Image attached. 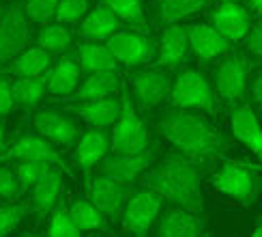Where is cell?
<instances>
[{
  "instance_id": "38",
  "label": "cell",
  "mask_w": 262,
  "mask_h": 237,
  "mask_svg": "<svg viewBox=\"0 0 262 237\" xmlns=\"http://www.w3.org/2000/svg\"><path fill=\"white\" fill-rule=\"evenodd\" d=\"M21 194L19 179L15 175V168L0 166V199L3 201H15Z\"/></svg>"
},
{
  "instance_id": "7",
  "label": "cell",
  "mask_w": 262,
  "mask_h": 237,
  "mask_svg": "<svg viewBox=\"0 0 262 237\" xmlns=\"http://www.w3.org/2000/svg\"><path fill=\"white\" fill-rule=\"evenodd\" d=\"M105 46L110 48L116 63H123L127 67H136V65H144L157 58V41L144 32L118 30L105 41Z\"/></svg>"
},
{
  "instance_id": "8",
  "label": "cell",
  "mask_w": 262,
  "mask_h": 237,
  "mask_svg": "<svg viewBox=\"0 0 262 237\" xmlns=\"http://www.w3.org/2000/svg\"><path fill=\"white\" fill-rule=\"evenodd\" d=\"M161 196L146 188L134 192L123 209V229L136 237H146L161 213Z\"/></svg>"
},
{
  "instance_id": "2",
  "label": "cell",
  "mask_w": 262,
  "mask_h": 237,
  "mask_svg": "<svg viewBox=\"0 0 262 237\" xmlns=\"http://www.w3.org/2000/svg\"><path fill=\"white\" fill-rule=\"evenodd\" d=\"M140 181L146 190L161 196V201L174 203L189 213H202V168L198 162L181 153L168 155L159 164H152Z\"/></svg>"
},
{
  "instance_id": "3",
  "label": "cell",
  "mask_w": 262,
  "mask_h": 237,
  "mask_svg": "<svg viewBox=\"0 0 262 237\" xmlns=\"http://www.w3.org/2000/svg\"><path fill=\"white\" fill-rule=\"evenodd\" d=\"M215 190L243 205H252L262 194V172L247 162H224L222 168L211 177Z\"/></svg>"
},
{
  "instance_id": "46",
  "label": "cell",
  "mask_w": 262,
  "mask_h": 237,
  "mask_svg": "<svg viewBox=\"0 0 262 237\" xmlns=\"http://www.w3.org/2000/svg\"><path fill=\"white\" fill-rule=\"evenodd\" d=\"M254 168H256V170H260V172H262V164H254Z\"/></svg>"
},
{
  "instance_id": "47",
  "label": "cell",
  "mask_w": 262,
  "mask_h": 237,
  "mask_svg": "<svg viewBox=\"0 0 262 237\" xmlns=\"http://www.w3.org/2000/svg\"><path fill=\"white\" fill-rule=\"evenodd\" d=\"M224 3H241V0H224Z\"/></svg>"
},
{
  "instance_id": "27",
  "label": "cell",
  "mask_w": 262,
  "mask_h": 237,
  "mask_svg": "<svg viewBox=\"0 0 262 237\" xmlns=\"http://www.w3.org/2000/svg\"><path fill=\"white\" fill-rule=\"evenodd\" d=\"M50 65H52V54L35 46L21 52L7 67V71L17 75V78H43V73L50 71Z\"/></svg>"
},
{
  "instance_id": "31",
  "label": "cell",
  "mask_w": 262,
  "mask_h": 237,
  "mask_svg": "<svg viewBox=\"0 0 262 237\" xmlns=\"http://www.w3.org/2000/svg\"><path fill=\"white\" fill-rule=\"evenodd\" d=\"M48 91L46 75L43 78H17L11 84V93H13V102L21 108H35L43 95Z\"/></svg>"
},
{
  "instance_id": "29",
  "label": "cell",
  "mask_w": 262,
  "mask_h": 237,
  "mask_svg": "<svg viewBox=\"0 0 262 237\" xmlns=\"http://www.w3.org/2000/svg\"><path fill=\"white\" fill-rule=\"evenodd\" d=\"M103 5L110 7L112 13L127 26H131V30L148 35V22L144 9H142V0H103Z\"/></svg>"
},
{
  "instance_id": "42",
  "label": "cell",
  "mask_w": 262,
  "mask_h": 237,
  "mask_svg": "<svg viewBox=\"0 0 262 237\" xmlns=\"http://www.w3.org/2000/svg\"><path fill=\"white\" fill-rule=\"evenodd\" d=\"M247 7L254 11V15H262V0H247Z\"/></svg>"
},
{
  "instance_id": "48",
  "label": "cell",
  "mask_w": 262,
  "mask_h": 237,
  "mask_svg": "<svg viewBox=\"0 0 262 237\" xmlns=\"http://www.w3.org/2000/svg\"><path fill=\"white\" fill-rule=\"evenodd\" d=\"M28 237H43V235H28Z\"/></svg>"
},
{
  "instance_id": "12",
  "label": "cell",
  "mask_w": 262,
  "mask_h": 237,
  "mask_svg": "<svg viewBox=\"0 0 262 237\" xmlns=\"http://www.w3.org/2000/svg\"><path fill=\"white\" fill-rule=\"evenodd\" d=\"M48 162V164H58L64 168L62 155L58 153V149H54L50 140L41 138L37 134H26L17 138L13 145H9L7 151L0 155V162Z\"/></svg>"
},
{
  "instance_id": "4",
  "label": "cell",
  "mask_w": 262,
  "mask_h": 237,
  "mask_svg": "<svg viewBox=\"0 0 262 237\" xmlns=\"http://www.w3.org/2000/svg\"><path fill=\"white\" fill-rule=\"evenodd\" d=\"M123 110L118 121L112 127V136H110V151L116 155H136V153H144L150 145V134L144 125V121L138 116L136 106L131 102L129 91L123 86Z\"/></svg>"
},
{
  "instance_id": "35",
  "label": "cell",
  "mask_w": 262,
  "mask_h": 237,
  "mask_svg": "<svg viewBox=\"0 0 262 237\" xmlns=\"http://www.w3.org/2000/svg\"><path fill=\"white\" fill-rule=\"evenodd\" d=\"M89 13V0H60L56 9V24H78Z\"/></svg>"
},
{
  "instance_id": "6",
  "label": "cell",
  "mask_w": 262,
  "mask_h": 237,
  "mask_svg": "<svg viewBox=\"0 0 262 237\" xmlns=\"http://www.w3.org/2000/svg\"><path fill=\"white\" fill-rule=\"evenodd\" d=\"M32 32L28 26V17L24 5L15 0L0 19V69H7L24 50H28Z\"/></svg>"
},
{
  "instance_id": "26",
  "label": "cell",
  "mask_w": 262,
  "mask_h": 237,
  "mask_svg": "<svg viewBox=\"0 0 262 237\" xmlns=\"http://www.w3.org/2000/svg\"><path fill=\"white\" fill-rule=\"evenodd\" d=\"M75 61H78L80 69L91 71V73L114 71L118 65L105 43H93V41H84L75 48Z\"/></svg>"
},
{
  "instance_id": "40",
  "label": "cell",
  "mask_w": 262,
  "mask_h": 237,
  "mask_svg": "<svg viewBox=\"0 0 262 237\" xmlns=\"http://www.w3.org/2000/svg\"><path fill=\"white\" fill-rule=\"evenodd\" d=\"M13 106H15V102H13V93H11V84H9V80L0 78V116L9 114L13 110Z\"/></svg>"
},
{
  "instance_id": "13",
  "label": "cell",
  "mask_w": 262,
  "mask_h": 237,
  "mask_svg": "<svg viewBox=\"0 0 262 237\" xmlns=\"http://www.w3.org/2000/svg\"><path fill=\"white\" fill-rule=\"evenodd\" d=\"M152 160H155V149H146L144 153H136V155L112 153L110 157L101 162L99 175L110 177L118 183H125V186H134V181L144 175L148 166H152Z\"/></svg>"
},
{
  "instance_id": "41",
  "label": "cell",
  "mask_w": 262,
  "mask_h": 237,
  "mask_svg": "<svg viewBox=\"0 0 262 237\" xmlns=\"http://www.w3.org/2000/svg\"><path fill=\"white\" fill-rule=\"evenodd\" d=\"M252 93H254V102L258 104V108L262 110V71H258L254 75V82H252Z\"/></svg>"
},
{
  "instance_id": "5",
  "label": "cell",
  "mask_w": 262,
  "mask_h": 237,
  "mask_svg": "<svg viewBox=\"0 0 262 237\" xmlns=\"http://www.w3.org/2000/svg\"><path fill=\"white\" fill-rule=\"evenodd\" d=\"M170 97L179 110H202L206 114H215L220 110L217 93L211 89L209 80L195 69H183L177 80H172Z\"/></svg>"
},
{
  "instance_id": "37",
  "label": "cell",
  "mask_w": 262,
  "mask_h": 237,
  "mask_svg": "<svg viewBox=\"0 0 262 237\" xmlns=\"http://www.w3.org/2000/svg\"><path fill=\"white\" fill-rule=\"evenodd\" d=\"M60 5V0H28L24 5L26 17L35 24H46L54 15H56V9Z\"/></svg>"
},
{
  "instance_id": "15",
  "label": "cell",
  "mask_w": 262,
  "mask_h": 237,
  "mask_svg": "<svg viewBox=\"0 0 262 237\" xmlns=\"http://www.w3.org/2000/svg\"><path fill=\"white\" fill-rule=\"evenodd\" d=\"M35 129L41 138L50 140L52 145H64L69 147L80 138V127L71 116L62 114L58 110H39L32 118Z\"/></svg>"
},
{
  "instance_id": "34",
  "label": "cell",
  "mask_w": 262,
  "mask_h": 237,
  "mask_svg": "<svg viewBox=\"0 0 262 237\" xmlns=\"http://www.w3.org/2000/svg\"><path fill=\"white\" fill-rule=\"evenodd\" d=\"M54 166L48 162H17L15 166V175L19 179L21 192H28V188H35L37 183L48 175Z\"/></svg>"
},
{
  "instance_id": "33",
  "label": "cell",
  "mask_w": 262,
  "mask_h": 237,
  "mask_svg": "<svg viewBox=\"0 0 262 237\" xmlns=\"http://www.w3.org/2000/svg\"><path fill=\"white\" fill-rule=\"evenodd\" d=\"M46 237H82V231L75 226L71 213H69V207L58 205V207L52 211Z\"/></svg>"
},
{
  "instance_id": "17",
  "label": "cell",
  "mask_w": 262,
  "mask_h": 237,
  "mask_svg": "<svg viewBox=\"0 0 262 237\" xmlns=\"http://www.w3.org/2000/svg\"><path fill=\"white\" fill-rule=\"evenodd\" d=\"M189 35H187V26H179L172 24L168 28H163L161 39L157 43V58H155V67H177L181 65L189 54Z\"/></svg>"
},
{
  "instance_id": "11",
  "label": "cell",
  "mask_w": 262,
  "mask_h": 237,
  "mask_svg": "<svg viewBox=\"0 0 262 237\" xmlns=\"http://www.w3.org/2000/svg\"><path fill=\"white\" fill-rule=\"evenodd\" d=\"M86 190H89V201L105 218H114V215L123 213L129 196L134 194L131 192V186L118 183V181L103 177V175L91 177L89 183H86Z\"/></svg>"
},
{
  "instance_id": "45",
  "label": "cell",
  "mask_w": 262,
  "mask_h": 237,
  "mask_svg": "<svg viewBox=\"0 0 262 237\" xmlns=\"http://www.w3.org/2000/svg\"><path fill=\"white\" fill-rule=\"evenodd\" d=\"M3 15H5V9H3V5H0V19H3Z\"/></svg>"
},
{
  "instance_id": "21",
  "label": "cell",
  "mask_w": 262,
  "mask_h": 237,
  "mask_svg": "<svg viewBox=\"0 0 262 237\" xmlns=\"http://www.w3.org/2000/svg\"><path fill=\"white\" fill-rule=\"evenodd\" d=\"M110 151V136L101 129H89L80 140L78 147H75V160L84 170L86 181L91 179L93 168L105 160V153Z\"/></svg>"
},
{
  "instance_id": "16",
  "label": "cell",
  "mask_w": 262,
  "mask_h": 237,
  "mask_svg": "<svg viewBox=\"0 0 262 237\" xmlns=\"http://www.w3.org/2000/svg\"><path fill=\"white\" fill-rule=\"evenodd\" d=\"M123 110V102L118 97H105V100H91V102H78L69 106V112L78 114L84 123H89L93 129H105L114 127Z\"/></svg>"
},
{
  "instance_id": "14",
  "label": "cell",
  "mask_w": 262,
  "mask_h": 237,
  "mask_svg": "<svg viewBox=\"0 0 262 237\" xmlns=\"http://www.w3.org/2000/svg\"><path fill=\"white\" fill-rule=\"evenodd\" d=\"M213 28L228 41H241L252 30V13L241 3H224L213 13Z\"/></svg>"
},
{
  "instance_id": "25",
  "label": "cell",
  "mask_w": 262,
  "mask_h": 237,
  "mask_svg": "<svg viewBox=\"0 0 262 237\" xmlns=\"http://www.w3.org/2000/svg\"><path fill=\"white\" fill-rule=\"evenodd\" d=\"M123 86V80L118 71H97L91 73L84 80V84L75 91V100L78 102H91V100H105V97H114L118 89Z\"/></svg>"
},
{
  "instance_id": "23",
  "label": "cell",
  "mask_w": 262,
  "mask_h": 237,
  "mask_svg": "<svg viewBox=\"0 0 262 237\" xmlns=\"http://www.w3.org/2000/svg\"><path fill=\"white\" fill-rule=\"evenodd\" d=\"M62 188H64V177H62V170L56 166L32 188V209H35L39 218L52 213L58 207Z\"/></svg>"
},
{
  "instance_id": "22",
  "label": "cell",
  "mask_w": 262,
  "mask_h": 237,
  "mask_svg": "<svg viewBox=\"0 0 262 237\" xmlns=\"http://www.w3.org/2000/svg\"><path fill=\"white\" fill-rule=\"evenodd\" d=\"M187 35L189 48L200 61H213L230 50V43L209 24H191L187 26Z\"/></svg>"
},
{
  "instance_id": "32",
  "label": "cell",
  "mask_w": 262,
  "mask_h": 237,
  "mask_svg": "<svg viewBox=\"0 0 262 237\" xmlns=\"http://www.w3.org/2000/svg\"><path fill=\"white\" fill-rule=\"evenodd\" d=\"M37 41H39V48H43L50 54L64 52L71 46V32L62 24H48V26H43L39 30Z\"/></svg>"
},
{
  "instance_id": "30",
  "label": "cell",
  "mask_w": 262,
  "mask_h": 237,
  "mask_svg": "<svg viewBox=\"0 0 262 237\" xmlns=\"http://www.w3.org/2000/svg\"><path fill=\"white\" fill-rule=\"evenodd\" d=\"M69 213H71L75 226H78L82 233H86V231H99V229H103V226H105V220H107L89 199H75L69 205Z\"/></svg>"
},
{
  "instance_id": "10",
  "label": "cell",
  "mask_w": 262,
  "mask_h": 237,
  "mask_svg": "<svg viewBox=\"0 0 262 237\" xmlns=\"http://www.w3.org/2000/svg\"><path fill=\"white\" fill-rule=\"evenodd\" d=\"M129 82L134 86V100L140 106V110H152L157 108L172 91V78L163 69H144L131 71Z\"/></svg>"
},
{
  "instance_id": "18",
  "label": "cell",
  "mask_w": 262,
  "mask_h": 237,
  "mask_svg": "<svg viewBox=\"0 0 262 237\" xmlns=\"http://www.w3.org/2000/svg\"><path fill=\"white\" fill-rule=\"evenodd\" d=\"M230 127H232L234 138L258 157V164H262V125L258 121L256 112L252 110V106L234 108Z\"/></svg>"
},
{
  "instance_id": "28",
  "label": "cell",
  "mask_w": 262,
  "mask_h": 237,
  "mask_svg": "<svg viewBox=\"0 0 262 237\" xmlns=\"http://www.w3.org/2000/svg\"><path fill=\"white\" fill-rule=\"evenodd\" d=\"M213 0H155V17L159 24L172 26L177 22L200 13L202 9H206Z\"/></svg>"
},
{
  "instance_id": "9",
  "label": "cell",
  "mask_w": 262,
  "mask_h": 237,
  "mask_svg": "<svg viewBox=\"0 0 262 237\" xmlns=\"http://www.w3.org/2000/svg\"><path fill=\"white\" fill-rule=\"evenodd\" d=\"M247 71H249V65L243 54L238 52L230 54L224 63H220V67L215 71L217 95L230 108H234L247 93Z\"/></svg>"
},
{
  "instance_id": "44",
  "label": "cell",
  "mask_w": 262,
  "mask_h": 237,
  "mask_svg": "<svg viewBox=\"0 0 262 237\" xmlns=\"http://www.w3.org/2000/svg\"><path fill=\"white\" fill-rule=\"evenodd\" d=\"M252 237H262V224H260V226H256L254 233H252Z\"/></svg>"
},
{
  "instance_id": "49",
  "label": "cell",
  "mask_w": 262,
  "mask_h": 237,
  "mask_svg": "<svg viewBox=\"0 0 262 237\" xmlns=\"http://www.w3.org/2000/svg\"><path fill=\"white\" fill-rule=\"evenodd\" d=\"M204 237H209V235H204Z\"/></svg>"
},
{
  "instance_id": "39",
  "label": "cell",
  "mask_w": 262,
  "mask_h": 237,
  "mask_svg": "<svg viewBox=\"0 0 262 237\" xmlns=\"http://www.w3.org/2000/svg\"><path fill=\"white\" fill-rule=\"evenodd\" d=\"M245 50L256 58H262V19L249 30V35L245 37Z\"/></svg>"
},
{
  "instance_id": "24",
  "label": "cell",
  "mask_w": 262,
  "mask_h": 237,
  "mask_svg": "<svg viewBox=\"0 0 262 237\" xmlns=\"http://www.w3.org/2000/svg\"><path fill=\"white\" fill-rule=\"evenodd\" d=\"M48 93L54 97H69L78 91L80 82V65L73 56H62L54 67L46 73Z\"/></svg>"
},
{
  "instance_id": "20",
  "label": "cell",
  "mask_w": 262,
  "mask_h": 237,
  "mask_svg": "<svg viewBox=\"0 0 262 237\" xmlns=\"http://www.w3.org/2000/svg\"><path fill=\"white\" fill-rule=\"evenodd\" d=\"M206 220L185 209H170L159 218L157 237H204Z\"/></svg>"
},
{
  "instance_id": "1",
  "label": "cell",
  "mask_w": 262,
  "mask_h": 237,
  "mask_svg": "<svg viewBox=\"0 0 262 237\" xmlns=\"http://www.w3.org/2000/svg\"><path fill=\"white\" fill-rule=\"evenodd\" d=\"M157 132L179 151L193 162H206L224 155L230 149V140L209 118L193 110H170L159 123Z\"/></svg>"
},
{
  "instance_id": "19",
  "label": "cell",
  "mask_w": 262,
  "mask_h": 237,
  "mask_svg": "<svg viewBox=\"0 0 262 237\" xmlns=\"http://www.w3.org/2000/svg\"><path fill=\"white\" fill-rule=\"evenodd\" d=\"M121 28V19H118L107 5H97L93 11L86 13L82 19V24L78 28V37L84 41H93V43H101L107 41L114 32Z\"/></svg>"
},
{
  "instance_id": "36",
  "label": "cell",
  "mask_w": 262,
  "mask_h": 237,
  "mask_svg": "<svg viewBox=\"0 0 262 237\" xmlns=\"http://www.w3.org/2000/svg\"><path fill=\"white\" fill-rule=\"evenodd\" d=\"M30 207L26 203H11V205H3L0 207V237H7L13 233L19 222L24 220V215Z\"/></svg>"
},
{
  "instance_id": "43",
  "label": "cell",
  "mask_w": 262,
  "mask_h": 237,
  "mask_svg": "<svg viewBox=\"0 0 262 237\" xmlns=\"http://www.w3.org/2000/svg\"><path fill=\"white\" fill-rule=\"evenodd\" d=\"M7 140H5V127H3V123H0V155H3L5 153V151H7Z\"/></svg>"
}]
</instances>
